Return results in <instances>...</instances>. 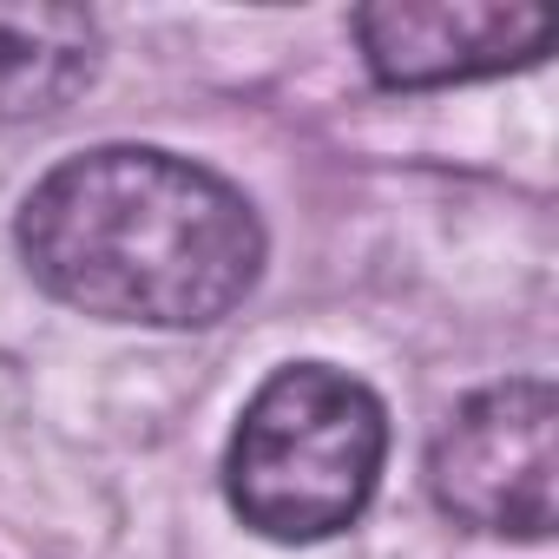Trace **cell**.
<instances>
[{
    "label": "cell",
    "mask_w": 559,
    "mask_h": 559,
    "mask_svg": "<svg viewBox=\"0 0 559 559\" xmlns=\"http://www.w3.org/2000/svg\"><path fill=\"white\" fill-rule=\"evenodd\" d=\"M99 21L86 8H0V126L47 119L93 86Z\"/></svg>",
    "instance_id": "5b68a950"
},
{
    "label": "cell",
    "mask_w": 559,
    "mask_h": 559,
    "mask_svg": "<svg viewBox=\"0 0 559 559\" xmlns=\"http://www.w3.org/2000/svg\"><path fill=\"white\" fill-rule=\"evenodd\" d=\"M389 461L382 395L336 362H284L237 415L224 448V500L284 546L330 539L362 520Z\"/></svg>",
    "instance_id": "7a4b0ae2"
},
{
    "label": "cell",
    "mask_w": 559,
    "mask_h": 559,
    "mask_svg": "<svg viewBox=\"0 0 559 559\" xmlns=\"http://www.w3.org/2000/svg\"><path fill=\"white\" fill-rule=\"evenodd\" d=\"M552 435L559 395L546 376H513L467 395L428 448V493L448 520L500 539H552Z\"/></svg>",
    "instance_id": "3957f363"
},
{
    "label": "cell",
    "mask_w": 559,
    "mask_h": 559,
    "mask_svg": "<svg viewBox=\"0 0 559 559\" xmlns=\"http://www.w3.org/2000/svg\"><path fill=\"white\" fill-rule=\"evenodd\" d=\"M21 257L67 310L139 330H211L263 276V217L198 158L93 145L21 204Z\"/></svg>",
    "instance_id": "6da1fadb"
},
{
    "label": "cell",
    "mask_w": 559,
    "mask_h": 559,
    "mask_svg": "<svg viewBox=\"0 0 559 559\" xmlns=\"http://www.w3.org/2000/svg\"><path fill=\"white\" fill-rule=\"evenodd\" d=\"M349 27L376 86L389 93L520 73L552 47V14L526 0H369Z\"/></svg>",
    "instance_id": "277c9868"
}]
</instances>
